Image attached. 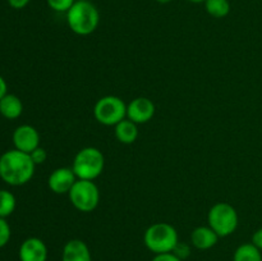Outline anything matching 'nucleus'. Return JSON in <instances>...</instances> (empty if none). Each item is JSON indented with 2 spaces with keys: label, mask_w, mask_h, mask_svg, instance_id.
<instances>
[{
  "label": "nucleus",
  "mask_w": 262,
  "mask_h": 261,
  "mask_svg": "<svg viewBox=\"0 0 262 261\" xmlns=\"http://www.w3.org/2000/svg\"><path fill=\"white\" fill-rule=\"evenodd\" d=\"M30 155H31V159H32V161L36 164V165L45 163V160L48 159V153H46L45 148H42L41 146H38L37 148H35Z\"/></svg>",
  "instance_id": "4be33fe9"
},
{
  "label": "nucleus",
  "mask_w": 262,
  "mask_h": 261,
  "mask_svg": "<svg viewBox=\"0 0 262 261\" xmlns=\"http://www.w3.org/2000/svg\"><path fill=\"white\" fill-rule=\"evenodd\" d=\"M72 205L81 212H91L100 202L99 187L94 181L77 179L68 193Z\"/></svg>",
  "instance_id": "0eeeda50"
},
{
  "label": "nucleus",
  "mask_w": 262,
  "mask_h": 261,
  "mask_svg": "<svg viewBox=\"0 0 262 261\" xmlns=\"http://www.w3.org/2000/svg\"><path fill=\"white\" fill-rule=\"evenodd\" d=\"M188 2L196 3V4H199V3H205V2H206V0H188Z\"/></svg>",
  "instance_id": "cd10ccee"
},
{
  "label": "nucleus",
  "mask_w": 262,
  "mask_h": 261,
  "mask_svg": "<svg viewBox=\"0 0 262 261\" xmlns=\"http://www.w3.org/2000/svg\"><path fill=\"white\" fill-rule=\"evenodd\" d=\"M8 94V84L5 82V79L0 76V100Z\"/></svg>",
  "instance_id": "a878e982"
},
{
  "label": "nucleus",
  "mask_w": 262,
  "mask_h": 261,
  "mask_svg": "<svg viewBox=\"0 0 262 261\" xmlns=\"http://www.w3.org/2000/svg\"><path fill=\"white\" fill-rule=\"evenodd\" d=\"M19 261H46L48 247L45 242L37 237H30L22 242L18 251Z\"/></svg>",
  "instance_id": "9b49d317"
},
{
  "label": "nucleus",
  "mask_w": 262,
  "mask_h": 261,
  "mask_svg": "<svg viewBox=\"0 0 262 261\" xmlns=\"http://www.w3.org/2000/svg\"><path fill=\"white\" fill-rule=\"evenodd\" d=\"M10 234H12V232H10L9 224L4 217H0V248L7 246V243L10 240Z\"/></svg>",
  "instance_id": "aec40b11"
},
{
  "label": "nucleus",
  "mask_w": 262,
  "mask_h": 261,
  "mask_svg": "<svg viewBox=\"0 0 262 261\" xmlns=\"http://www.w3.org/2000/svg\"><path fill=\"white\" fill-rule=\"evenodd\" d=\"M61 261H92L89 246L81 240H71L64 245Z\"/></svg>",
  "instance_id": "f8f14e48"
},
{
  "label": "nucleus",
  "mask_w": 262,
  "mask_h": 261,
  "mask_svg": "<svg viewBox=\"0 0 262 261\" xmlns=\"http://www.w3.org/2000/svg\"><path fill=\"white\" fill-rule=\"evenodd\" d=\"M17 200L8 189H0V217H8L14 212Z\"/></svg>",
  "instance_id": "a211bd4d"
},
{
  "label": "nucleus",
  "mask_w": 262,
  "mask_h": 261,
  "mask_svg": "<svg viewBox=\"0 0 262 261\" xmlns=\"http://www.w3.org/2000/svg\"><path fill=\"white\" fill-rule=\"evenodd\" d=\"M105 166V158L96 147H84L76 154L72 164L74 174L78 179L94 181L101 176Z\"/></svg>",
  "instance_id": "20e7f679"
},
{
  "label": "nucleus",
  "mask_w": 262,
  "mask_h": 261,
  "mask_svg": "<svg viewBox=\"0 0 262 261\" xmlns=\"http://www.w3.org/2000/svg\"><path fill=\"white\" fill-rule=\"evenodd\" d=\"M238 212L228 202H217L207 214L209 227L219 237H228L235 232L238 227Z\"/></svg>",
  "instance_id": "39448f33"
},
{
  "label": "nucleus",
  "mask_w": 262,
  "mask_h": 261,
  "mask_svg": "<svg viewBox=\"0 0 262 261\" xmlns=\"http://www.w3.org/2000/svg\"><path fill=\"white\" fill-rule=\"evenodd\" d=\"M158 3H160V4H168V3L173 2V0H156Z\"/></svg>",
  "instance_id": "bb28decb"
},
{
  "label": "nucleus",
  "mask_w": 262,
  "mask_h": 261,
  "mask_svg": "<svg viewBox=\"0 0 262 261\" xmlns=\"http://www.w3.org/2000/svg\"><path fill=\"white\" fill-rule=\"evenodd\" d=\"M22 100L13 94H7L0 100V114L7 119H17L22 115Z\"/></svg>",
  "instance_id": "4468645a"
},
{
  "label": "nucleus",
  "mask_w": 262,
  "mask_h": 261,
  "mask_svg": "<svg viewBox=\"0 0 262 261\" xmlns=\"http://www.w3.org/2000/svg\"><path fill=\"white\" fill-rule=\"evenodd\" d=\"M76 2L77 0H46L49 8L59 13H67Z\"/></svg>",
  "instance_id": "6ab92c4d"
},
{
  "label": "nucleus",
  "mask_w": 262,
  "mask_h": 261,
  "mask_svg": "<svg viewBox=\"0 0 262 261\" xmlns=\"http://www.w3.org/2000/svg\"><path fill=\"white\" fill-rule=\"evenodd\" d=\"M67 22L76 35H91L99 26L100 13L89 0H77L67 12Z\"/></svg>",
  "instance_id": "f03ea898"
},
{
  "label": "nucleus",
  "mask_w": 262,
  "mask_h": 261,
  "mask_svg": "<svg viewBox=\"0 0 262 261\" xmlns=\"http://www.w3.org/2000/svg\"><path fill=\"white\" fill-rule=\"evenodd\" d=\"M151 261H183L179 257H177L173 252L168 253H159V255H155V257Z\"/></svg>",
  "instance_id": "5701e85b"
},
{
  "label": "nucleus",
  "mask_w": 262,
  "mask_h": 261,
  "mask_svg": "<svg viewBox=\"0 0 262 261\" xmlns=\"http://www.w3.org/2000/svg\"><path fill=\"white\" fill-rule=\"evenodd\" d=\"M77 177L74 174L73 169L67 168H58L55 170H53V173L49 176L48 184L49 188L56 194H64L69 193L71 188L73 187V184L77 182Z\"/></svg>",
  "instance_id": "9d476101"
},
{
  "label": "nucleus",
  "mask_w": 262,
  "mask_h": 261,
  "mask_svg": "<svg viewBox=\"0 0 262 261\" xmlns=\"http://www.w3.org/2000/svg\"><path fill=\"white\" fill-rule=\"evenodd\" d=\"M143 242L155 255L173 252L177 243L179 242L178 232L169 223H155L146 229Z\"/></svg>",
  "instance_id": "7ed1b4c3"
},
{
  "label": "nucleus",
  "mask_w": 262,
  "mask_h": 261,
  "mask_svg": "<svg viewBox=\"0 0 262 261\" xmlns=\"http://www.w3.org/2000/svg\"><path fill=\"white\" fill-rule=\"evenodd\" d=\"M94 117L100 124L115 127L127 117V105L118 96H104L95 104Z\"/></svg>",
  "instance_id": "423d86ee"
},
{
  "label": "nucleus",
  "mask_w": 262,
  "mask_h": 261,
  "mask_svg": "<svg viewBox=\"0 0 262 261\" xmlns=\"http://www.w3.org/2000/svg\"><path fill=\"white\" fill-rule=\"evenodd\" d=\"M13 145L17 150L31 154L40 146V135L32 125L22 124L13 132Z\"/></svg>",
  "instance_id": "6e6552de"
},
{
  "label": "nucleus",
  "mask_w": 262,
  "mask_h": 261,
  "mask_svg": "<svg viewBox=\"0 0 262 261\" xmlns=\"http://www.w3.org/2000/svg\"><path fill=\"white\" fill-rule=\"evenodd\" d=\"M115 137L120 143L130 145L138 137L137 124L129 119H123L115 125Z\"/></svg>",
  "instance_id": "2eb2a0df"
},
{
  "label": "nucleus",
  "mask_w": 262,
  "mask_h": 261,
  "mask_svg": "<svg viewBox=\"0 0 262 261\" xmlns=\"http://www.w3.org/2000/svg\"><path fill=\"white\" fill-rule=\"evenodd\" d=\"M219 235L210 227H197L191 233V243L197 250H210L217 243Z\"/></svg>",
  "instance_id": "ddd939ff"
},
{
  "label": "nucleus",
  "mask_w": 262,
  "mask_h": 261,
  "mask_svg": "<svg viewBox=\"0 0 262 261\" xmlns=\"http://www.w3.org/2000/svg\"><path fill=\"white\" fill-rule=\"evenodd\" d=\"M251 243H253L258 250L262 251V228H260V229H257L255 233H253L252 242Z\"/></svg>",
  "instance_id": "b1692460"
},
{
  "label": "nucleus",
  "mask_w": 262,
  "mask_h": 261,
  "mask_svg": "<svg viewBox=\"0 0 262 261\" xmlns=\"http://www.w3.org/2000/svg\"><path fill=\"white\" fill-rule=\"evenodd\" d=\"M30 2L31 0H8V4L14 9H23L25 7H27Z\"/></svg>",
  "instance_id": "393cba45"
},
{
  "label": "nucleus",
  "mask_w": 262,
  "mask_h": 261,
  "mask_svg": "<svg viewBox=\"0 0 262 261\" xmlns=\"http://www.w3.org/2000/svg\"><path fill=\"white\" fill-rule=\"evenodd\" d=\"M233 261H262L261 251L253 243H243L234 251Z\"/></svg>",
  "instance_id": "dca6fc26"
},
{
  "label": "nucleus",
  "mask_w": 262,
  "mask_h": 261,
  "mask_svg": "<svg viewBox=\"0 0 262 261\" xmlns=\"http://www.w3.org/2000/svg\"><path fill=\"white\" fill-rule=\"evenodd\" d=\"M173 253L177 256V257H179L181 260L184 261L189 255H191V246L187 245V243L178 242L177 243L176 248L173 250Z\"/></svg>",
  "instance_id": "412c9836"
},
{
  "label": "nucleus",
  "mask_w": 262,
  "mask_h": 261,
  "mask_svg": "<svg viewBox=\"0 0 262 261\" xmlns=\"http://www.w3.org/2000/svg\"><path fill=\"white\" fill-rule=\"evenodd\" d=\"M36 164L30 154L13 148L0 156V178L9 186H23L32 179Z\"/></svg>",
  "instance_id": "f257e3e1"
},
{
  "label": "nucleus",
  "mask_w": 262,
  "mask_h": 261,
  "mask_svg": "<svg viewBox=\"0 0 262 261\" xmlns=\"http://www.w3.org/2000/svg\"><path fill=\"white\" fill-rule=\"evenodd\" d=\"M155 104L147 97H136L127 105V118L136 124H143L152 119Z\"/></svg>",
  "instance_id": "1a4fd4ad"
},
{
  "label": "nucleus",
  "mask_w": 262,
  "mask_h": 261,
  "mask_svg": "<svg viewBox=\"0 0 262 261\" xmlns=\"http://www.w3.org/2000/svg\"><path fill=\"white\" fill-rule=\"evenodd\" d=\"M205 8L211 17L224 18L230 12V3L229 0H206Z\"/></svg>",
  "instance_id": "f3484780"
}]
</instances>
